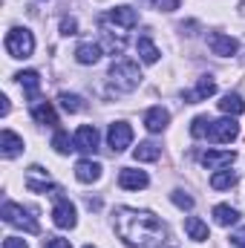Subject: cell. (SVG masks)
Returning a JSON list of instances; mask_svg holds the SVG:
<instances>
[{
	"instance_id": "obj_1",
	"label": "cell",
	"mask_w": 245,
	"mask_h": 248,
	"mask_svg": "<svg viewBox=\"0 0 245 248\" xmlns=\"http://www.w3.org/2000/svg\"><path fill=\"white\" fill-rule=\"evenodd\" d=\"M116 234L130 248H153L165 240V225L150 211L119 208L116 211Z\"/></svg>"
},
{
	"instance_id": "obj_2",
	"label": "cell",
	"mask_w": 245,
	"mask_h": 248,
	"mask_svg": "<svg viewBox=\"0 0 245 248\" xmlns=\"http://www.w3.org/2000/svg\"><path fill=\"white\" fill-rule=\"evenodd\" d=\"M110 84L116 87V90H122V93H133L136 87H138V81H141V72H138V63L136 61H116L110 66Z\"/></svg>"
},
{
	"instance_id": "obj_3",
	"label": "cell",
	"mask_w": 245,
	"mask_h": 248,
	"mask_svg": "<svg viewBox=\"0 0 245 248\" xmlns=\"http://www.w3.org/2000/svg\"><path fill=\"white\" fill-rule=\"evenodd\" d=\"M32 214H35V211L20 208L17 202H6V205H3V222L12 225V228H23L26 234H38V231H41V225H38V219H35Z\"/></svg>"
},
{
	"instance_id": "obj_4",
	"label": "cell",
	"mask_w": 245,
	"mask_h": 248,
	"mask_svg": "<svg viewBox=\"0 0 245 248\" xmlns=\"http://www.w3.org/2000/svg\"><path fill=\"white\" fill-rule=\"evenodd\" d=\"M6 52L12 58H29L35 52V35L29 29H20V26L9 29V35H6Z\"/></svg>"
},
{
	"instance_id": "obj_5",
	"label": "cell",
	"mask_w": 245,
	"mask_h": 248,
	"mask_svg": "<svg viewBox=\"0 0 245 248\" xmlns=\"http://www.w3.org/2000/svg\"><path fill=\"white\" fill-rule=\"evenodd\" d=\"M52 222L58 228H75L78 225V214H75V205L61 196V190L55 193V208H52Z\"/></svg>"
},
{
	"instance_id": "obj_6",
	"label": "cell",
	"mask_w": 245,
	"mask_h": 248,
	"mask_svg": "<svg viewBox=\"0 0 245 248\" xmlns=\"http://www.w3.org/2000/svg\"><path fill=\"white\" fill-rule=\"evenodd\" d=\"M240 136V124L234 122V119H219V122H211L208 127V141H216V144H228V141H234Z\"/></svg>"
},
{
	"instance_id": "obj_7",
	"label": "cell",
	"mask_w": 245,
	"mask_h": 248,
	"mask_svg": "<svg viewBox=\"0 0 245 248\" xmlns=\"http://www.w3.org/2000/svg\"><path fill=\"white\" fill-rule=\"evenodd\" d=\"M26 187H29L32 193H58V190H61V187L49 179V173H46L41 165H32V168H29V173H26Z\"/></svg>"
},
{
	"instance_id": "obj_8",
	"label": "cell",
	"mask_w": 245,
	"mask_h": 248,
	"mask_svg": "<svg viewBox=\"0 0 245 248\" xmlns=\"http://www.w3.org/2000/svg\"><path fill=\"white\" fill-rule=\"evenodd\" d=\"M130 141H133V127H130V124L127 122H113L110 124V130H107V144H110L113 153L127 150Z\"/></svg>"
},
{
	"instance_id": "obj_9",
	"label": "cell",
	"mask_w": 245,
	"mask_h": 248,
	"mask_svg": "<svg viewBox=\"0 0 245 248\" xmlns=\"http://www.w3.org/2000/svg\"><path fill=\"white\" fill-rule=\"evenodd\" d=\"M98 29H101V38L107 41V49H110V55H122L124 52V44H127V38H124V29H113V23L110 20H104V17H98Z\"/></svg>"
},
{
	"instance_id": "obj_10",
	"label": "cell",
	"mask_w": 245,
	"mask_h": 248,
	"mask_svg": "<svg viewBox=\"0 0 245 248\" xmlns=\"http://www.w3.org/2000/svg\"><path fill=\"white\" fill-rule=\"evenodd\" d=\"M214 93H216V81L211 75H202L193 90H184L182 98H184V104H199V101H208Z\"/></svg>"
},
{
	"instance_id": "obj_11",
	"label": "cell",
	"mask_w": 245,
	"mask_h": 248,
	"mask_svg": "<svg viewBox=\"0 0 245 248\" xmlns=\"http://www.w3.org/2000/svg\"><path fill=\"white\" fill-rule=\"evenodd\" d=\"M208 46H211V52L219 55V58H231V55H237V49H240V44H237L231 35H222V32H211V35H208Z\"/></svg>"
},
{
	"instance_id": "obj_12",
	"label": "cell",
	"mask_w": 245,
	"mask_h": 248,
	"mask_svg": "<svg viewBox=\"0 0 245 248\" xmlns=\"http://www.w3.org/2000/svg\"><path fill=\"white\" fill-rule=\"evenodd\" d=\"M72 139H75V150H81V153H95L98 150V130L92 124H81Z\"/></svg>"
},
{
	"instance_id": "obj_13",
	"label": "cell",
	"mask_w": 245,
	"mask_h": 248,
	"mask_svg": "<svg viewBox=\"0 0 245 248\" xmlns=\"http://www.w3.org/2000/svg\"><path fill=\"white\" fill-rule=\"evenodd\" d=\"M104 20H110L113 26H119V29H133L136 23H138V15H136V9H130V6H116V9H110L107 15H101Z\"/></svg>"
},
{
	"instance_id": "obj_14",
	"label": "cell",
	"mask_w": 245,
	"mask_h": 248,
	"mask_svg": "<svg viewBox=\"0 0 245 248\" xmlns=\"http://www.w3.org/2000/svg\"><path fill=\"white\" fill-rule=\"evenodd\" d=\"M237 159V153L234 150H208V153H202L199 156V162L208 168V170H222L225 165H231Z\"/></svg>"
},
{
	"instance_id": "obj_15",
	"label": "cell",
	"mask_w": 245,
	"mask_h": 248,
	"mask_svg": "<svg viewBox=\"0 0 245 248\" xmlns=\"http://www.w3.org/2000/svg\"><path fill=\"white\" fill-rule=\"evenodd\" d=\"M101 162H92V159H81L78 165H75V179L78 182H84V185H92V182H98L101 179Z\"/></svg>"
},
{
	"instance_id": "obj_16",
	"label": "cell",
	"mask_w": 245,
	"mask_h": 248,
	"mask_svg": "<svg viewBox=\"0 0 245 248\" xmlns=\"http://www.w3.org/2000/svg\"><path fill=\"white\" fill-rule=\"evenodd\" d=\"M119 185H122L124 190H144V187L150 185V179H147V173H144V170L122 168V173H119Z\"/></svg>"
},
{
	"instance_id": "obj_17",
	"label": "cell",
	"mask_w": 245,
	"mask_h": 248,
	"mask_svg": "<svg viewBox=\"0 0 245 248\" xmlns=\"http://www.w3.org/2000/svg\"><path fill=\"white\" fill-rule=\"evenodd\" d=\"M32 119L38 124H46V127H58V113L49 101H35L32 104Z\"/></svg>"
},
{
	"instance_id": "obj_18",
	"label": "cell",
	"mask_w": 245,
	"mask_h": 248,
	"mask_svg": "<svg viewBox=\"0 0 245 248\" xmlns=\"http://www.w3.org/2000/svg\"><path fill=\"white\" fill-rule=\"evenodd\" d=\"M170 122V113L165 110V107H150L147 113H144V127L150 130V133H162L165 127Z\"/></svg>"
},
{
	"instance_id": "obj_19",
	"label": "cell",
	"mask_w": 245,
	"mask_h": 248,
	"mask_svg": "<svg viewBox=\"0 0 245 248\" xmlns=\"http://www.w3.org/2000/svg\"><path fill=\"white\" fill-rule=\"evenodd\" d=\"M20 150H23V139H20L17 133H12V130H3V133H0V153H3L6 159H15Z\"/></svg>"
},
{
	"instance_id": "obj_20",
	"label": "cell",
	"mask_w": 245,
	"mask_h": 248,
	"mask_svg": "<svg viewBox=\"0 0 245 248\" xmlns=\"http://www.w3.org/2000/svg\"><path fill=\"white\" fill-rule=\"evenodd\" d=\"M15 78L20 81V87L26 90V95H29V101L35 104V101H38V90H41V75H38L35 69H26V72H17Z\"/></svg>"
},
{
	"instance_id": "obj_21",
	"label": "cell",
	"mask_w": 245,
	"mask_h": 248,
	"mask_svg": "<svg viewBox=\"0 0 245 248\" xmlns=\"http://www.w3.org/2000/svg\"><path fill=\"white\" fill-rule=\"evenodd\" d=\"M75 61L84 63V66L98 63L101 61V46H98V44H78V49H75Z\"/></svg>"
},
{
	"instance_id": "obj_22",
	"label": "cell",
	"mask_w": 245,
	"mask_h": 248,
	"mask_svg": "<svg viewBox=\"0 0 245 248\" xmlns=\"http://www.w3.org/2000/svg\"><path fill=\"white\" fill-rule=\"evenodd\" d=\"M219 110L225 113V116H243L245 113V101L240 93H228V95H222V101H219Z\"/></svg>"
},
{
	"instance_id": "obj_23",
	"label": "cell",
	"mask_w": 245,
	"mask_h": 248,
	"mask_svg": "<svg viewBox=\"0 0 245 248\" xmlns=\"http://www.w3.org/2000/svg\"><path fill=\"white\" fill-rule=\"evenodd\" d=\"M184 234H187L193 243H205V240H208V225H205L199 217H187V219H184Z\"/></svg>"
},
{
	"instance_id": "obj_24",
	"label": "cell",
	"mask_w": 245,
	"mask_h": 248,
	"mask_svg": "<svg viewBox=\"0 0 245 248\" xmlns=\"http://www.w3.org/2000/svg\"><path fill=\"white\" fill-rule=\"evenodd\" d=\"M136 49H138V58H141L144 63H156L159 61V55H162V52L156 49V44H153L147 35H141V38L136 41Z\"/></svg>"
},
{
	"instance_id": "obj_25",
	"label": "cell",
	"mask_w": 245,
	"mask_h": 248,
	"mask_svg": "<svg viewBox=\"0 0 245 248\" xmlns=\"http://www.w3.org/2000/svg\"><path fill=\"white\" fill-rule=\"evenodd\" d=\"M162 156V147L156 144V141H141L136 150H133V159L136 162H156Z\"/></svg>"
},
{
	"instance_id": "obj_26",
	"label": "cell",
	"mask_w": 245,
	"mask_h": 248,
	"mask_svg": "<svg viewBox=\"0 0 245 248\" xmlns=\"http://www.w3.org/2000/svg\"><path fill=\"white\" fill-rule=\"evenodd\" d=\"M214 219H216V225L228 228V225H234V222L240 219V211L231 208V205H216V208H214Z\"/></svg>"
},
{
	"instance_id": "obj_27",
	"label": "cell",
	"mask_w": 245,
	"mask_h": 248,
	"mask_svg": "<svg viewBox=\"0 0 245 248\" xmlns=\"http://www.w3.org/2000/svg\"><path fill=\"white\" fill-rule=\"evenodd\" d=\"M237 185V173L234 170H216L214 176H211V187L214 190H228V187Z\"/></svg>"
},
{
	"instance_id": "obj_28",
	"label": "cell",
	"mask_w": 245,
	"mask_h": 248,
	"mask_svg": "<svg viewBox=\"0 0 245 248\" xmlns=\"http://www.w3.org/2000/svg\"><path fill=\"white\" fill-rule=\"evenodd\" d=\"M52 147H55L58 153H69V150H75V139H69V133L58 127L55 136H52Z\"/></svg>"
},
{
	"instance_id": "obj_29",
	"label": "cell",
	"mask_w": 245,
	"mask_h": 248,
	"mask_svg": "<svg viewBox=\"0 0 245 248\" xmlns=\"http://www.w3.org/2000/svg\"><path fill=\"white\" fill-rule=\"evenodd\" d=\"M58 101H61V107L66 110V113H81V110H84V101H81V95L61 93V95H58Z\"/></svg>"
},
{
	"instance_id": "obj_30",
	"label": "cell",
	"mask_w": 245,
	"mask_h": 248,
	"mask_svg": "<svg viewBox=\"0 0 245 248\" xmlns=\"http://www.w3.org/2000/svg\"><path fill=\"white\" fill-rule=\"evenodd\" d=\"M208 127H211V119H208V116H196V119L190 122V136H193V139H205V136H208Z\"/></svg>"
},
{
	"instance_id": "obj_31",
	"label": "cell",
	"mask_w": 245,
	"mask_h": 248,
	"mask_svg": "<svg viewBox=\"0 0 245 248\" xmlns=\"http://www.w3.org/2000/svg\"><path fill=\"white\" fill-rule=\"evenodd\" d=\"M170 199H173V205H176V208H182V211H190V208H193V196H187V193L179 190V187L170 193Z\"/></svg>"
},
{
	"instance_id": "obj_32",
	"label": "cell",
	"mask_w": 245,
	"mask_h": 248,
	"mask_svg": "<svg viewBox=\"0 0 245 248\" xmlns=\"http://www.w3.org/2000/svg\"><path fill=\"white\" fill-rule=\"evenodd\" d=\"M44 248H72V243L63 240V237H46L44 240Z\"/></svg>"
},
{
	"instance_id": "obj_33",
	"label": "cell",
	"mask_w": 245,
	"mask_h": 248,
	"mask_svg": "<svg viewBox=\"0 0 245 248\" xmlns=\"http://www.w3.org/2000/svg\"><path fill=\"white\" fill-rule=\"evenodd\" d=\"M78 32V20L75 17H63L61 20V35H75Z\"/></svg>"
},
{
	"instance_id": "obj_34",
	"label": "cell",
	"mask_w": 245,
	"mask_h": 248,
	"mask_svg": "<svg viewBox=\"0 0 245 248\" xmlns=\"http://www.w3.org/2000/svg\"><path fill=\"white\" fill-rule=\"evenodd\" d=\"M156 9H162V12H176L179 9V0H150Z\"/></svg>"
},
{
	"instance_id": "obj_35",
	"label": "cell",
	"mask_w": 245,
	"mask_h": 248,
	"mask_svg": "<svg viewBox=\"0 0 245 248\" xmlns=\"http://www.w3.org/2000/svg\"><path fill=\"white\" fill-rule=\"evenodd\" d=\"M3 248H29V246H26V240H20V237H6V240H3Z\"/></svg>"
},
{
	"instance_id": "obj_36",
	"label": "cell",
	"mask_w": 245,
	"mask_h": 248,
	"mask_svg": "<svg viewBox=\"0 0 245 248\" xmlns=\"http://www.w3.org/2000/svg\"><path fill=\"white\" fill-rule=\"evenodd\" d=\"M231 243H234L237 248H245V228H240V231L231 234Z\"/></svg>"
},
{
	"instance_id": "obj_37",
	"label": "cell",
	"mask_w": 245,
	"mask_h": 248,
	"mask_svg": "<svg viewBox=\"0 0 245 248\" xmlns=\"http://www.w3.org/2000/svg\"><path fill=\"white\" fill-rule=\"evenodd\" d=\"M0 101H3V104H0V113H3V116H9V98H6V95H3V98H0Z\"/></svg>"
},
{
	"instance_id": "obj_38",
	"label": "cell",
	"mask_w": 245,
	"mask_h": 248,
	"mask_svg": "<svg viewBox=\"0 0 245 248\" xmlns=\"http://www.w3.org/2000/svg\"><path fill=\"white\" fill-rule=\"evenodd\" d=\"M240 15H245V0L240 3Z\"/></svg>"
},
{
	"instance_id": "obj_39",
	"label": "cell",
	"mask_w": 245,
	"mask_h": 248,
	"mask_svg": "<svg viewBox=\"0 0 245 248\" xmlns=\"http://www.w3.org/2000/svg\"><path fill=\"white\" fill-rule=\"evenodd\" d=\"M156 248H173V246H156Z\"/></svg>"
},
{
	"instance_id": "obj_40",
	"label": "cell",
	"mask_w": 245,
	"mask_h": 248,
	"mask_svg": "<svg viewBox=\"0 0 245 248\" xmlns=\"http://www.w3.org/2000/svg\"><path fill=\"white\" fill-rule=\"evenodd\" d=\"M84 248H95V246H84Z\"/></svg>"
}]
</instances>
